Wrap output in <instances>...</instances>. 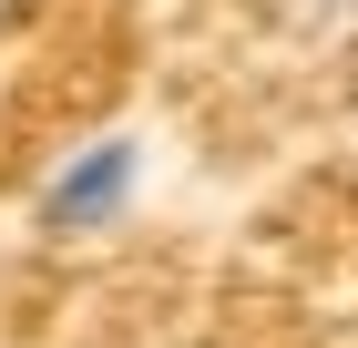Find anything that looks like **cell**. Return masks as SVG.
Returning <instances> with one entry per match:
<instances>
[{
    "label": "cell",
    "mask_w": 358,
    "mask_h": 348,
    "mask_svg": "<svg viewBox=\"0 0 358 348\" xmlns=\"http://www.w3.org/2000/svg\"><path fill=\"white\" fill-rule=\"evenodd\" d=\"M134 185H143V144L134 134H92L41 174L31 215H41V236H103V225L134 215Z\"/></svg>",
    "instance_id": "6da1fadb"
},
{
    "label": "cell",
    "mask_w": 358,
    "mask_h": 348,
    "mask_svg": "<svg viewBox=\"0 0 358 348\" xmlns=\"http://www.w3.org/2000/svg\"><path fill=\"white\" fill-rule=\"evenodd\" d=\"M276 11H287L307 41H348V31H358V0H276Z\"/></svg>",
    "instance_id": "7a4b0ae2"
}]
</instances>
